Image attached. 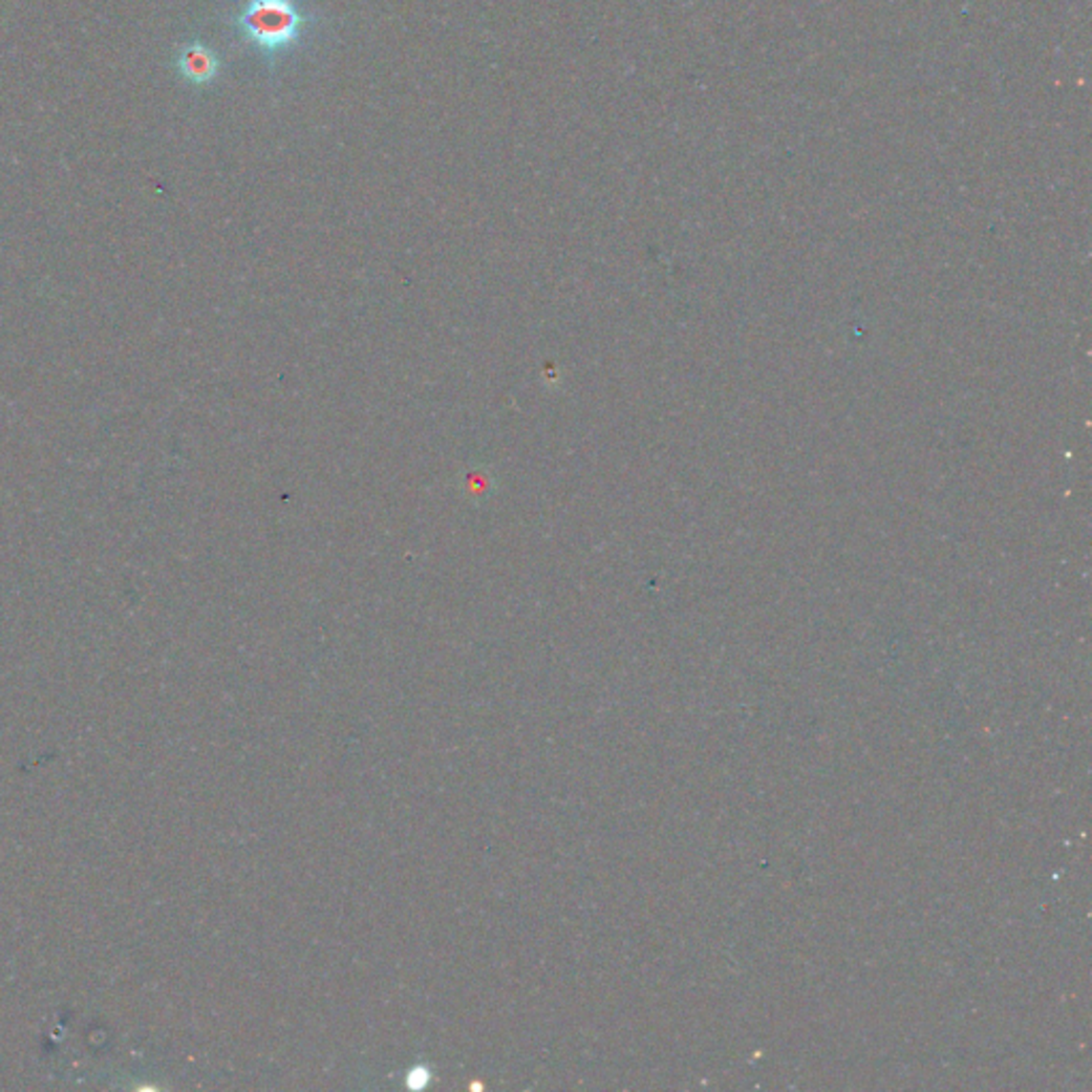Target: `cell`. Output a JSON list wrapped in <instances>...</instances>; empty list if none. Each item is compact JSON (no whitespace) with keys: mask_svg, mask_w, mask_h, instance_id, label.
<instances>
[{"mask_svg":"<svg viewBox=\"0 0 1092 1092\" xmlns=\"http://www.w3.org/2000/svg\"><path fill=\"white\" fill-rule=\"evenodd\" d=\"M308 24L311 15L295 0H246L235 17L237 31L269 64L295 48Z\"/></svg>","mask_w":1092,"mask_h":1092,"instance_id":"1","label":"cell"},{"mask_svg":"<svg viewBox=\"0 0 1092 1092\" xmlns=\"http://www.w3.org/2000/svg\"><path fill=\"white\" fill-rule=\"evenodd\" d=\"M178 69L182 77L195 86H205L214 81L220 71V60L214 50H209L205 43L192 41L180 52L178 56Z\"/></svg>","mask_w":1092,"mask_h":1092,"instance_id":"2","label":"cell"}]
</instances>
